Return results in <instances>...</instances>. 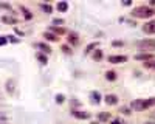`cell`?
Segmentation results:
<instances>
[{"label": "cell", "instance_id": "cell-19", "mask_svg": "<svg viewBox=\"0 0 155 124\" xmlns=\"http://www.w3.org/2000/svg\"><path fill=\"white\" fill-rule=\"evenodd\" d=\"M93 60H101L102 57H104V54H102V51L101 50H95V53H93Z\"/></svg>", "mask_w": 155, "mask_h": 124}, {"label": "cell", "instance_id": "cell-12", "mask_svg": "<svg viewBox=\"0 0 155 124\" xmlns=\"http://www.w3.org/2000/svg\"><path fill=\"white\" fill-rule=\"evenodd\" d=\"M110 119V113L109 112H102V113H98V121L99 122H106Z\"/></svg>", "mask_w": 155, "mask_h": 124}, {"label": "cell", "instance_id": "cell-10", "mask_svg": "<svg viewBox=\"0 0 155 124\" xmlns=\"http://www.w3.org/2000/svg\"><path fill=\"white\" fill-rule=\"evenodd\" d=\"M67 41H68L70 45H78V44H79V36H78L76 33H68Z\"/></svg>", "mask_w": 155, "mask_h": 124}, {"label": "cell", "instance_id": "cell-31", "mask_svg": "<svg viewBox=\"0 0 155 124\" xmlns=\"http://www.w3.org/2000/svg\"><path fill=\"white\" fill-rule=\"evenodd\" d=\"M144 124H155L153 121H147V122H144Z\"/></svg>", "mask_w": 155, "mask_h": 124}, {"label": "cell", "instance_id": "cell-4", "mask_svg": "<svg viewBox=\"0 0 155 124\" xmlns=\"http://www.w3.org/2000/svg\"><path fill=\"white\" fill-rule=\"evenodd\" d=\"M107 59L110 64H123V62H127L129 57L126 54H110Z\"/></svg>", "mask_w": 155, "mask_h": 124}, {"label": "cell", "instance_id": "cell-9", "mask_svg": "<svg viewBox=\"0 0 155 124\" xmlns=\"http://www.w3.org/2000/svg\"><path fill=\"white\" fill-rule=\"evenodd\" d=\"M106 104L107 106H116L118 104V96L116 95H106Z\"/></svg>", "mask_w": 155, "mask_h": 124}, {"label": "cell", "instance_id": "cell-3", "mask_svg": "<svg viewBox=\"0 0 155 124\" xmlns=\"http://www.w3.org/2000/svg\"><path fill=\"white\" fill-rule=\"evenodd\" d=\"M138 48L143 50L146 53L155 51V39H144V41H140L138 42Z\"/></svg>", "mask_w": 155, "mask_h": 124}, {"label": "cell", "instance_id": "cell-5", "mask_svg": "<svg viewBox=\"0 0 155 124\" xmlns=\"http://www.w3.org/2000/svg\"><path fill=\"white\" fill-rule=\"evenodd\" d=\"M71 116H74L78 119H88L90 113L88 112H84V110H79V109H71Z\"/></svg>", "mask_w": 155, "mask_h": 124}, {"label": "cell", "instance_id": "cell-25", "mask_svg": "<svg viewBox=\"0 0 155 124\" xmlns=\"http://www.w3.org/2000/svg\"><path fill=\"white\" fill-rule=\"evenodd\" d=\"M61 50H62V51L65 53V54H71V50H70V47H68V45H62V48H61Z\"/></svg>", "mask_w": 155, "mask_h": 124}, {"label": "cell", "instance_id": "cell-29", "mask_svg": "<svg viewBox=\"0 0 155 124\" xmlns=\"http://www.w3.org/2000/svg\"><path fill=\"white\" fill-rule=\"evenodd\" d=\"M112 45H115V47H121V45H124V44H123V42H113Z\"/></svg>", "mask_w": 155, "mask_h": 124}, {"label": "cell", "instance_id": "cell-18", "mask_svg": "<svg viewBox=\"0 0 155 124\" xmlns=\"http://www.w3.org/2000/svg\"><path fill=\"white\" fill-rule=\"evenodd\" d=\"M58 9H59L61 12H65V11L68 9V3H67V2H59V3H58Z\"/></svg>", "mask_w": 155, "mask_h": 124}, {"label": "cell", "instance_id": "cell-17", "mask_svg": "<svg viewBox=\"0 0 155 124\" xmlns=\"http://www.w3.org/2000/svg\"><path fill=\"white\" fill-rule=\"evenodd\" d=\"M92 99H93V103H95V104H99V103H101V99H102V96H101L99 92H92Z\"/></svg>", "mask_w": 155, "mask_h": 124}, {"label": "cell", "instance_id": "cell-11", "mask_svg": "<svg viewBox=\"0 0 155 124\" xmlns=\"http://www.w3.org/2000/svg\"><path fill=\"white\" fill-rule=\"evenodd\" d=\"M44 37H45V41H50V42H58L59 41V37L54 36L53 33H50V31H45L44 33Z\"/></svg>", "mask_w": 155, "mask_h": 124}, {"label": "cell", "instance_id": "cell-30", "mask_svg": "<svg viewBox=\"0 0 155 124\" xmlns=\"http://www.w3.org/2000/svg\"><path fill=\"white\" fill-rule=\"evenodd\" d=\"M54 23H59V25H61V23H64V20H62V19H56Z\"/></svg>", "mask_w": 155, "mask_h": 124}, {"label": "cell", "instance_id": "cell-21", "mask_svg": "<svg viewBox=\"0 0 155 124\" xmlns=\"http://www.w3.org/2000/svg\"><path fill=\"white\" fill-rule=\"evenodd\" d=\"M96 47H98V42H92V44H90V45L85 48V53H92L93 48H96Z\"/></svg>", "mask_w": 155, "mask_h": 124}, {"label": "cell", "instance_id": "cell-24", "mask_svg": "<svg viewBox=\"0 0 155 124\" xmlns=\"http://www.w3.org/2000/svg\"><path fill=\"white\" fill-rule=\"evenodd\" d=\"M64 101H65V96L64 95H56V103L58 104H62Z\"/></svg>", "mask_w": 155, "mask_h": 124}, {"label": "cell", "instance_id": "cell-8", "mask_svg": "<svg viewBox=\"0 0 155 124\" xmlns=\"http://www.w3.org/2000/svg\"><path fill=\"white\" fill-rule=\"evenodd\" d=\"M50 33H53L54 36H62V34H65V28H62V27H58V25H53V27H50L48 28Z\"/></svg>", "mask_w": 155, "mask_h": 124}, {"label": "cell", "instance_id": "cell-2", "mask_svg": "<svg viewBox=\"0 0 155 124\" xmlns=\"http://www.w3.org/2000/svg\"><path fill=\"white\" fill-rule=\"evenodd\" d=\"M153 14H155V9L147 5H141L132 9V17H137V19H150Z\"/></svg>", "mask_w": 155, "mask_h": 124}, {"label": "cell", "instance_id": "cell-20", "mask_svg": "<svg viewBox=\"0 0 155 124\" xmlns=\"http://www.w3.org/2000/svg\"><path fill=\"white\" fill-rule=\"evenodd\" d=\"M20 9L23 11V16L27 17L28 20H30V19H33V14H31V12H30V9H28V8H23V6H20Z\"/></svg>", "mask_w": 155, "mask_h": 124}, {"label": "cell", "instance_id": "cell-6", "mask_svg": "<svg viewBox=\"0 0 155 124\" xmlns=\"http://www.w3.org/2000/svg\"><path fill=\"white\" fill-rule=\"evenodd\" d=\"M143 31L147 33V34H155V20H149L147 23H144Z\"/></svg>", "mask_w": 155, "mask_h": 124}, {"label": "cell", "instance_id": "cell-26", "mask_svg": "<svg viewBox=\"0 0 155 124\" xmlns=\"http://www.w3.org/2000/svg\"><path fill=\"white\" fill-rule=\"evenodd\" d=\"M120 112H121V113H124V115H130V113H132L129 107H121V109H120Z\"/></svg>", "mask_w": 155, "mask_h": 124}, {"label": "cell", "instance_id": "cell-27", "mask_svg": "<svg viewBox=\"0 0 155 124\" xmlns=\"http://www.w3.org/2000/svg\"><path fill=\"white\" fill-rule=\"evenodd\" d=\"M110 124H127V122H124L123 119H120V118H115V119H112V122Z\"/></svg>", "mask_w": 155, "mask_h": 124}, {"label": "cell", "instance_id": "cell-13", "mask_svg": "<svg viewBox=\"0 0 155 124\" xmlns=\"http://www.w3.org/2000/svg\"><path fill=\"white\" fill-rule=\"evenodd\" d=\"M37 48H41L45 54H50V53H51V47L47 45V44H44V42H39V44H37Z\"/></svg>", "mask_w": 155, "mask_h": 124}, {"label": "cell", "instance_id": "cell-16", "mask_svg": "<svg viewBox=\"0 0 155 124\" xmlns=\"http://www.w3.org/2000/svg\"><path fill=\"white\" fill-rule=\"evenodd\" d=\"M2 20H3L5 23H11V25H12V23H17V19H16L14 16H3Z\"/></svg>", "mask_w": 155, "mask_h": 124}, {"label": "cell", "instance_id": "cell-15", "mask_svg": "<svg viewBox=\"0 0 155 124\" xmlns=\"http://www.w3.org/2000/svg\"><path fill=\"white\" fill-rule=\"evenodd\" d=\"M106 79L107 81H116V73L113 70H107L106 71Z\"/></svg>", "mask_w": 155, "mask_h": 124}, {"label": "cell", "instance_id": "cell-7", "mask_svg": "<svg viewBox=\"0 0 155 124\" xmlns=\"http://www.w3.org/2000/svg\"><path fill=\"white\" fill-rule=\"evenodd\" d=\"M135 60L149 62V60H153V54L152 53H140V54H135Z\"/></svg>", "mask_w": 155, "mask_h": 124}, {"label": "cell", "instance_id": "cell-23", "mask_svg": "<svg viewBox=\"0 0 155 124\" xmlns=\"http://www.w3.org/2000/svg\"><path fill=\"white\" fill-rule=\"evenodd\" d=\"M37 59L41 60L42 64H47V60H48V59H47V56H45V54H42V53H37Z\"/></svg>", "mask_w": 155, "mask_h": 124}, {"label": "cell", "instance_id": "cell-28", "mask_svg": "<svg viewBox=\"0 0 155 124\" xmlns=\"http://www.w3.org/2000/svg\"><path fill=\"white\" fill-rule=\"evenodd\" d=\"M6 44V39L5 37H0V45H5Z\"/></svg>", "mask_w": 155, "mask_h": 124}, {"label": "cell", "instance_id": "cell-1", "mask_svg": "<svg viewBox=\"0 0 155 124\" xmlns=\"http://www.w3.org/2000/svg\"><path fill=\"white\" fill-rule=\"evenodd\" d=\"M130 107L137 112H143V110H147L150 107H155V96L153 98H144V99H135V101H132Z\"/></svg>", "mask_w": 155, "mask_h": 124}, {"label": "cell", "instance_id": "cell-22", "mask_svg": "<svg viewBox=\"0 0 155 124\" xmlns=\"http://www.w3.org/2000/svg\"><path fill=\"white\" fill-rule=\"evenodd\" d=\"M144 68H152V70H155V60H149V62H144Z\"/></svg>", "mask_w": 155, "mask_h": 124}, {"label": "cell", "instance_id": "cell-14", "mask_svg": "<svg viewBox=\"0 0 155 124\" xmlns=\"http://www.w3.org/2000/svg\"><path fill=\"white\" fill-rule=\"evenodd\" d=\"M39 6L42 8V11L45 12V14H51V12H53V6H51V5H48V3H41Z\"/></svg>", "mask_w": 155, "mask_h": 124}, {"label": "cell", "instance_id": "cell-32", "mask_svg": "<svg viewBox=\"0 0 155 124\" xmlns=\"http://www.w3.org/2000/svg\"><path fill=\"white\" fill-rule=\"evenodd\" d=\"M92 124H101V122H92Z\"/></svg>", "mask_w": 155, "mask_h": 124}]
</instances>
